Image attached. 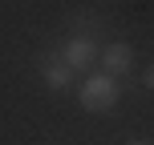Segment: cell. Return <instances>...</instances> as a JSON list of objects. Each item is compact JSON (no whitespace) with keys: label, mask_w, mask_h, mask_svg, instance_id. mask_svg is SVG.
I'll return each mask as SVG.
<instances>
[{"label":"cell","mask_w":154,"mask_h":145,"mask_svg":"<svg viewBox=\"0 0 154 145\" xmlns=\"http://www.w3.org/2000/svg\"><path fill=\"white\" fill-rule=\"evenodd\" d=\"M97 61H101V73H109L118 81V77H126V73L134 69V48L126 45V40H109V45H101V57H97Z\"/></svg>","instance_id":"obj_3"},{"label":"cell","mask_w":154,"mask_h":145,"mask_svg":"<svg viewBox=\"0 0 154 145\" xmlns=\"http://www.w3.org/2000/svg\"><path fill=\"white\" fill-rule=\"evenodd\" d=\"M73 77H77V73L65 65L61 53H45V57H41V81H45V89L61 93V89H69V85H73Z\"/></svg>","instance_id":"obj_4"},{"label":"cell","mask_w":154,"mask_h":145,"mask_svg":"<svg viewBox=\"0 0 154 145\" xmlns=\"http://www.w3.org/2000/svg\"><path fill=\"white\" fill-rule=\"evenodd\" d=\"M118 101H122V89H118V81L109 73H89L81 81V89H77V105L85 113H109Z\"/></svg>","instance_id":"obj_1"},{"label":"cell","mask_w":154,"mask_h":145,"mask_svg":"<svg viewBox=\"0 0 154 145\" xmlns=\"http://www.w3.org/2000/svg\"><path fill=\"white\" fill-rule=\"evenodd\" d=\"M142 85L154 93V65H146V69H142Z\"/></svg>","instance_id":"obj_5"},{"label":"cell","mask_w":154,"mask_h":145,"mask_svg":"<svg viewBox=\"0 0 154 145\" xmlns=\"http://www.w3.org/2000/svg\"><path fill=\"white\" fill-rule=\"evenodd\" d=\"M126 145H150V141H126Z\"/></svg>","instance_id":"obj_6"},{"label":"cell","mask_w":154,"mask_h":145,"mask_svg":"<svg viewBox=\"0 0 154 145\" xmlns=\"http://www.w3.org/2000/svg\"><path fill=\"white\" fill-rule=\"evenodd\" d=\"M61 57H65V65H69L73 73H89L93 65H97V57H101L97 36H93V32H73L61 45Z\"/></svg>","instance_id":"obj_2"}]
</instances>
